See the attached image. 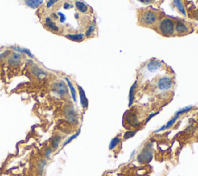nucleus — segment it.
Masks as SVG:
<instances>
[{"label": "nucleus", "mask_w": 198, "mask_h": 176, "mask_svg": "<svg viewBox=\"0 0 198 176\" xmlns=\"http://www.w3.org/2000/svg\"><path fill=\"white\" fill-rule=\"evenodd\" d=\"M159 33L164 36H173L175 33V23L171 19L164 18L159 24Z\"/></svg>", "instance_id": "1"}, {"label": "nucleus", "mask_w": 198, "mask_h": 176, "mask_svg": "<svg viewBox=\"0 0 198 176\" xmlns=\"http://www.w3.org/2000/svg\"><path fill=\"white\" fill-rule=\"evenodd\" d=\"M152 144L149 143L143 148L141 152L137 156V161L140 164H146L150 162L153 158V150H152Z\"/></svg>", "instance_id": "2"}, {"label": "nucleus", "mask_w": 198, "mask_h": 176, "mask_svg": "<svg viewBox=\"0 0 198 176\" xmlns=\"http://www.w3.org/2000/svg\"><path fill=\"white\" fill-rule=\"evenodd\" d=\"M158 16L151 10L143 12L139 18V22L143 26H151L156 22Z\"/></svg>", "instance_id": "3"}, {"label": "nucleus", "mask_w": 198, "mask_h": 176, "mask_svg": "<svg viewBox=\"0 0 198 176\" xmlns=\"http://www.w3.org/2000/svg\"><path fill=\"white\" fill-rule=\"evenodd\" d=\"M53 91L57 94L60 97H64L65 95L68 94V89L66 83L64 81H57L53 85L52 88Z\"/></svg>", "instance_id": "4"}, {"label": "nucleus", "mask_w": 198, "mask_h": 176, "mask_svg": "<svg viewBox=\"0 0 198 176\" xmlns=\"http://www.w3.org/2000/svg\"><path fill=\"white\" fill-rule=\"evenodd\" d=\"M173 80L169 77H163L158 80L157 86L160 90H168L173 86Z\"/></svg>", "instance_id": "5"}, {"label": "nucleus", "mask_w": 198, "mask_h": 176, "mask_svg": "<svg viewBox=\"0 0 198 176\" xmlns=\"http://www.w3.org/2000/svg\"><path fill=\"white\" fill-rule=\"evenodd\" d=\"M162 63L158 60H152L147 63V70L151 73H155L161 69Z\"/></svg>", "instance_id": "6"}, {"label": "nucleus", "mask_w": 198, "mask_h": 176, "mask_svg": "<svg viewBox=\"0 0 198 176\" xmlns=\"http://www.w3.org/2000/svg\"><path fill=\"white\" fill-rule=\"evenodd\" d=\"M175 31L178 35H184L189 33V28L184 22L179 21L176 22Z\"/></svg>", "instance_id": "7"}, {"label": "nucleus", "mask_w": 198, "mask_h": 176, "mask_svg": "<svg viewBox=\"0 0 198 176\" xmlns=\"http://www.w3.org/2000/svg\"><path fill=\"white\" fill-rule=\"evenodd\" d=\"M21 59H22V56L19 53H14L10 56L8 62L11 66H18L20 63Z\"/></svg>", "instance_id": "8"}, {"label": "nucleus", "mask_w": 198, "mask_h": 176, "mask_svg": "<svg viewBox=\"0 0 198 176\" xmlns=\"http://www.w3.org/2000/svg\"><path fill=\"white\" fill-rule=\"evenodd\" d=\"M78 87V91H79V95H80V104H81L82 107L84 109H86L88 106V98H87L86 95H85V91H84L83 88L80 86H77Z\"/></svg>", "instance_id": "9"}, {"label": "nucleus", "mask_w": 198, "mask_h": 176, "mask_svg": "<svg viewBox=\"0 0 198 176\" xmlns=\"http://www.w3.org/2000/svg\"><path fill=\"white\" fill-rule=\"evenodd\" d=\"M179 116H178V115H175L172 119H170V121L167 123V124H165V125H163V127H161L160 128H159L158 130H156V131H155V133H158V132L163 131V130H167V129H170V127H173V125L176 122V121L179 119Z\"/></svg>", "instance_id": "10"}, {"label": "nucleus", "mask_w": 198, "mask_h": 176, "mask_svg": "<svg viewBox=\"0 0 198 176\" xmlns=\"http://www.w3.org/2000/svg\"><path fill=\"white\" fill-rule=\"evenodd\" d=\"M65 114H66L67 118L71 122H74L75 121L76 113L72 106H68V107H66V109H65Z\"/></svg>", "instance_id": "11"}, {"label": "nucleus", "mask_w": 198, "mask_h": 176, "mask_svg": "<svg viewBox=\"0 0 198 176\" xmlns=\"http://www.w3.org/2000/svg\"><path fill=\"white\" fill-rule=\"evenodd\" d=\"M137 87V81H135V83L132 85L129 90V106L131 107L133 104L134 99H135V90Z\"/></svg>", "instance_id": "12"}, {"label": "nucleus", "mask_w": 198, "mask_h": 176, "mask_svg": "<svg viewBox=\"0 0 198 176\" xmlns=\"http://www.w3.org/2000/svg\"><path fill=\"white\" fill-rule=\"evenodd\" d=\"M173 6L177 9V10L181 14H183L184 16H187L185 7H184V3H183L182 0H173Z\"/></svg>", "instance_id": "13"}, {"label": "nucleus", "mask_w": 198, "mask_h": 176, "mask_svg": "<svg viewBox=\"0 0 198 176\" xmlns=\"http://www.w3.org/2000/svg\"><path fill=\"white\" fill-rule=\"evenodd\" d=\"M43 0H24L26 6L31 9H36L41 5Z\"/></svg>", "instance_id": "14"}, {"label": "nucleus", "mask_w": 198, "mask_h": 176, "mask_svg": "<svg viewBox=\"0 0 198 176\" xmlns=\"http://www.w3.org/2000/svg\"><path fill=\"white\" fill-rule=\"evenodd\" d=\"M32 72H33V74H34L35 76H36L39 79L45 78L46 75H47L46 72H44L42 69H40L39 66H34L32 67Z\"/></svg>", "instance_id": "15"}, {"label": "nucleus", "mask_w": 198, "mask_h": 176, "mask_svg": "<svg viewBox=\"0 0 198 176\" xmlns=\"http://www.w3.org/2000/svg\"><path fill=\"white\" fill-rule=\"evenodd\" d=\"M45 23L47 25V26L52 31L54 32H58L59 31V27L57 26L55 24V22L51 19V17H47L45 19Z\"/></svg>", "instance_id": "16"}, {"label": "nucleus", "mask_w": 198, "mask_h": 176, "mask_svg": "<svg viewBox=\"0 0 198 176\" xmlns=\"http://www.w3.org/2000/svg\"><path fill=\"white\" fill-rule=\"evenodd\" d=\"M85 34L83 33H77V34H68L66 35V37L70 40L74 42H81L85 39Z\"/></svg>", "instance_id": "17"}, {"label": "nucleus", "mask_w": 198, "mask_h": 176, "mask_svg": "<svg viewBox=\"0 0 198 176\" xmlns=\"http://www.w3.org/2000/svg\"><path fill=\"white\" fill-rule=\"evenodd\" d=\"M75 6L76 8L77 9V10L82 13H87L88 10V6H87L85 3H84V2H80V1H76Z\"/></svg>", "instance_id": "18"}, {"label": "nucleus", "mask_w": 198, "mask_h": 176, "mask_svg": "<svg viewBox=\"0 0 198 176\" xmlns=\"http://www.w3.org/2000/svg\"><path fill=\"white\" fill-rule=\"evenodd\" d=\"M65 80H66L67 83H68V86H69V88H70V90H71V96H72L73 100H74V101H75L76 102V101H77V95H76L75 88H74L73 83H71V80H70L68 77H66V78H65Z\"/></svg>", "instance_id": "19"}, {"label": "nucleus", "mask_w": 198, "mask_h": 176, "mask_svg": "<svg viewBox=\"0 0 198 176\" xmlns=\"http://www.w3.org/2000/svg\"><path fill=\"white\" fill-rule=\"evenodd\" d=\"M60 141H61V137H60V136L58 135L54 136V137L51 139V147L52 148V149H57L59 144H60Z\"/></svg>", "instance_id": "20"}, {"label": "nucleus", "mask_w": 198, "mask_h": 176, "mask_svg": "<svg viewBox=\"0 0 198 176\" xmlns=\"http://www.w3.org/2000/svg\"><path fill=\"white\" fill-rule=\"evenodd\" d=\"M121 142V138L119 136H116L114 138L112 141H111L110 144H109V149L112 150Z\"/></svg>", "instance_id": "21"}, {"label": "nucleus", "mask_w": 198, "mask_h": 176, "mask_svg": "<svg viewBox=\"0 0 198 176\" xmlns=\"http://www.w3.org/2000/svg\"><path fill=\"white\" fill-rule=\"evenodd\" d=\"M192 108H193V106H192V105L187 106V107H184V108H181V109H179V110H177V111H176V113H175V115H178V116H180L181 114H184L187 113V112H189L190 110H191Z\"/></svg>", "instance_id": "22"}, {"label": "nucleus", "mask_w": 198, "mask_h": 176, "mask_svg": "<svg viewBox=\"0 0 198 176\" xmlns=\"http://www.w3.org/2000/svg\"><path fill=\"white\" fill-rule=\"evenodd\" d=\"M94 30H95V23L93 22V23H91V25L89 26L88 29L87 30L86 33H85V36H86L87 37H89V36H91V35L94 33Z\"/></svg>", "instance_id": "23"}, {"label": "nucleus", "mask_w": 198, "mask_h": 176, "mask_svg": "<svg viewBox=\"0 0 198 176\" xmlns=\"http://www.w3.org/2000/svg\"><path fill=\"white\" fill-rule=\"evenodd\" d=\"M52 148L51 147H47L45 150H44V156H45L46 158H49L51 157V154L52 153Z\"/></svg>", "instance_id": "24"}, {"label": "nucleus", "mask_w": 198, "mask_h": 176, "mask_svg": "<svg viewBox=\"0 0 198 176\" xmlns=\"http://www.w3.org/2000/svg\"><path fill=\"white\" fill-rule=\"evenodd\" d=\"M136 131H127L126 132V134H124V139L125 140H127V139H129L130 138L133 137L135 134Z\"/></svg>", "instance_id": "25"}, {"label": "nucleus", "mask_w": 198, "mask_h": 176, "mask_svg": "<svg viewBox=\"0 0 198 176\" xmlns=\"http://www.w3.org/2000/svg\"><path fill=\"white\" fill-rule=\"evenodd\" d=\"M80 130H78V132H77V133H76V134H74V135H73V136H71V138H69V139H68V141H67V142H65V143H64V146H65V145H67V144L70 143V142H71V141H73V140H74V138H77V136H78V135H79V134H80Z\"/></svg>", "instance_id": "26"}, {"label": "nucleus", "mask_w": 198, "mask_h": 176, "mask_svg": "<svg viewBox=\"0 0 198 176\" xmlns=\"http://www.w3.org/2000/svg\"><path fill=\"white\" fill-rule=\"evenodd\" d=\"M58 1L59 0H49L47 3V8H51V7H52L53 6L55 3H57Z\"/></svg>", "instance_id": "27"}, {"label": "nucleus", "mask_w": 198, "mask_h": 176, "mask_svg": "<svg viewBox=\"0 0 198 176\" xmlns=\"http://www.w3.org/2000/svg\"><path fill=\"white\" fill-rule=\"evenodd\" d=\"M58 16H60V22H61V23H64V22L66 21V16H65V15L64 14V13H61L59 12L58 13Z\"/></svg>", "instance_id": "28"}, {"label": "nucleus", "mask_w": 198, "mask_h": 176, "mask_svg": "<svg viewBox=\"0 0 198 176\" xmlns=\"http://www.w3.org/2000/svg\"><path fill=\"white\" fill-rule=\"evenodd\" d=\"M22 50H23V53H25V54H27V55H28L29 57H33V54H31V52H30V51L29 50H27V49H22Z\"/></svg>", "instance_id": "29"}, {"label": "nucleus", "mask_w": 198, "mask_h": 176, "mask_svg": "<svg viewBox=\"0 0 198 176\" xmlns=\"http://www.w3.org/2000/svg\"><path fill=\"white\" fill-rule=\"evenodd\" d=\"M157 114H158V112H156V113H153V114H150V116L148 117L147 119H146V123L149 122V121H150V119H151V118H153L154 116H156V115Z\"/></svg>", "instance_id": "30"}, {"label": "nucleus", "mask_w": 198, "mask_h": 176, "mask_svg": "<svg viewBox=\"0 0 198 176\" xmlns=\"http://www.w3.org/2000/svg\"><path fill=\"white\" fill-rule=\"evenodd\" d=\"M73 6L71 5V4L68 3V2H65L64 5V8L65 9V10H69V9L72 8Z\"/></svg>", "instance_id": "31"}, {"label": "nucleus", "mask_w": 198, "mask_h": 176, "mask_svg": "<svg viewBox=\"0 0 198 176\" xmlns=\"http://www.w3.org/2000/svg\"><path fill=\"white\" fill-rule=\"evenodd\" d=\"M138 1H139L140 2L143 4H148L151 2V0H138Z\"/></svg>", "instance_id": "32"}, {"label": "nucleus", "mask_w": 198, "mask_h": 176, "mask_svg": "<svg viewBox=\"0 0 198 176\" xmlns=\"http://www.w3.org/2000/svg\"><path fill=\"white\" fill-rule=\"evenodd\" d=\"M135 150H134V151H132V152L131 153V155H130V158H132V156H133L134 154H135Z\"/></svg>", "instance_id": "33"}]
</instances>
